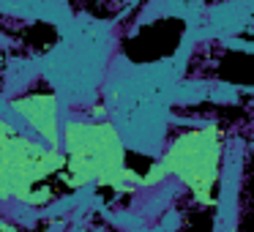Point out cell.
<instances>
[{"instance_id": "cell-1", "label": "cell", "mask_w": 254, "mask_h": 232, "mask_svg": "<svg viewBox=\"0 0 254 232\" xmlns=\"http://www.w3.org/2000/svg\"><path fill=\"white\" fill-rule=\"evenodd\" d=\"M63 167L61 177L68 188L107 186L115 191H131L142 186V177L126 167V148L110 120H71L63 126Z\"/></svg>"}, {"instance_id": "cell-2", "label": "cell", "mask_w": 254, "mask_h": 232, "mask_svg": "<svg viewBox=\"0 0 254 232\" xmlns=\"http://www.w3.org/2000/svg\"><path fill=\"white\" fill-rule=\"evenodd\" d=\"M63 167L66 156L61 148H47L41 139L17 131L6 117H0V177L11 191V199L36 208L52 202V188L41 183L61 175Z\"/></svg>"}, {"instance_id": "cell-3", "label": "cell", "mask_w": 254, "mask_h": 232, "mask_svg": "<svg viewBox=\"0 0 254 232\" xmlns=\"http://www.w3.org/2000/svg\"><path fill=\"white\" fill-rule=\"evenodd\" d=\"M224 159V134L216 123L197 128H183L167 142L161 164L172 177L194 194L199 205H213L216 183Z\"/></svg>"}, {"instance_id": "cell-4", "label": "cell", "mask_w": 254, "mask_h": 232, "mask_svg": "<svg viewBox=\"0 0 254 232\" xmlns=\"http://www.w3.org/2000/svg\"><path fill=\"white\" fill-rule=\"evenodd\" d=\"M11 110L41 137L47 148H61L63 126H61V104L58 93L50 88H33L11 99Z\"/></svg>"}, {"instance_id": "cell-5", "label": "cell", "mask_w": 254, "mask_h": 232, "mask_svg": "<svg viewBox=\"0 0 254 232\" xmlns=\"http://www.w3.org/2000/svg\"><path fill=\"white\" fill-rule=\"evenodd\" d=\"M167 177H170V172H167V167L161 164V159L156 161L153 167L148 170V175L142 177V186H159V183H164Z\"/></svg>"}, {"instance_id": "cell-6", "label": "cell", "mask_w": 254, "mask_h": 232, "mask_svg": "<svg viewBox=\"0 0 254 232\" xmlns=\"http://www.w3.org/2000/svg\"><path fill=\"white\" fill-rule=\"evenodd\" d=\"M0 232H19V230L11 224V221H6L3 216H0Z\"/></svg>"}, {"instance_id": "cell-7", "label": "cell", "mask_w": 254, "mask_h": 232, "mask_svg": "<svg viewBox=\"0 0 254 232\" xmlns=\"http://www.w3.org/2000/svg\"><path fill=\"white\" fill-rule=\"evenodd\" d=\"M85 3H101V0H85Z\"/></svg>"}]
</instances>
